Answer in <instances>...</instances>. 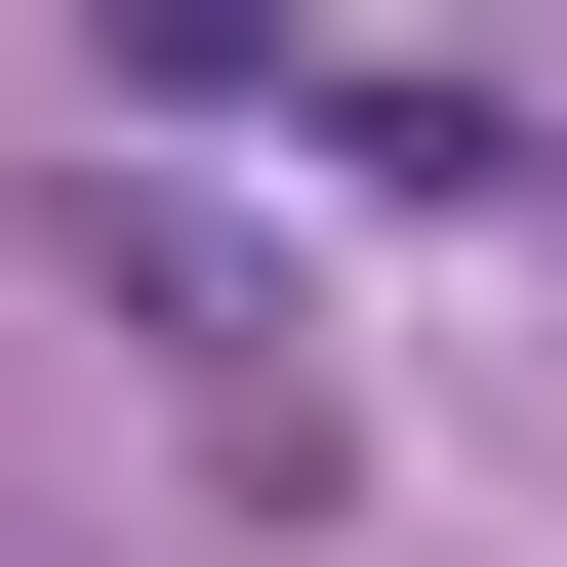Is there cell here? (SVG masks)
<instances>
[{
    "label": "cell",
    "mask_w": 567,
    "mask_h": 567,
    "mask_svg": "<svg viewBox=\"0 0 567 567\" xmlns=\"http://www.w3.org/2000/svg\"><path fill=\"white\" fill-rule=\"evenodd\" d=\"M82 284H122V324H163L203 405H244V486H324V365H284V284L203 244V203H82Z\"/></svg>",
    "instance_id": "6da1fadb"
}]
</instances>
